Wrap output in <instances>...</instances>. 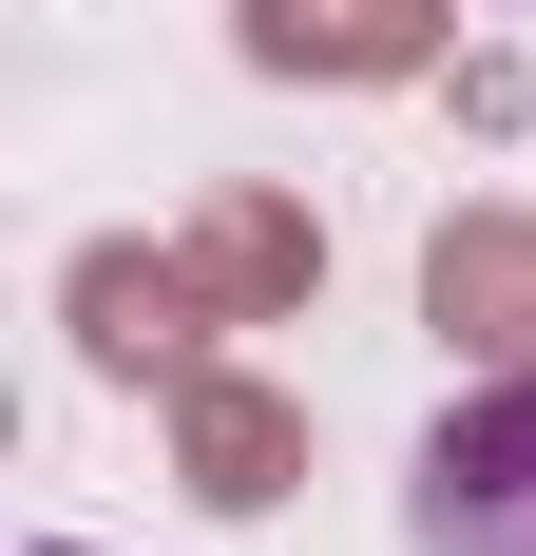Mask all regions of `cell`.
Here are the masks:
<instances>
[{"mask_svg":"<svg viewBox=\"0 0 536 556\" xmlns=\"http://www.w3.org/2000/svg\"><path fill=\"white\" fill-rule=\"evenodd\" d=\"M403 556H536V365L441 403L422 480H403Z\"/></svg>","mask_w":536,"mask_h":556,"instance_id":"6da1fadb","label":"cell"},{"mask_svg":"<svg viewBox=\"0 0 536 556\" xmlns=\"http://www.w3.org/2000/svg\"><path fill=\"white\" fill-rule=\"evenodd\" d=\"M39 556H77V538H39Z\"/></svg>","mask_w":536,"mask_h":556,"instance_id":"7a4b0ae2","label":"cell"}]
</instances>
